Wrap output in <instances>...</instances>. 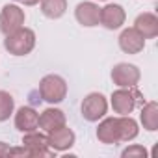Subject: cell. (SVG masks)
I'll return each instance as SVG.
<instances>
[{
	"label": "cell",
	"instance_id": "1",
	"mask_svg": "<svg viewBox=\"0 0 158 158\" xmlns=\"http://www.w3.org/2000/svg\"><path fill=\"white\" fill-rule=\"evenodd\" d=\"M138 123L130 115H117V117H106L97 127V138L101 143L115 145L121 141H132L138 136Z\"/></svg>",
	"mask_w": 158,
	"mask_h": 158
},
{
	"label": "cell",
	"instance_id": "2",
	"mask_svg": "<svg viewBox=\"0 0 158 158\" xmlns=\"http://www.w3.org/2000/svg\"><path fill=\"white\" fill-rule=\"evenodd\" d=\"M4 47L10 54L13 56H24V54H30L32 48L35 47V34L34 30L30 28H19L11 34L6 35L4 39Z\"/></svg>",
	"mask_w": 158,
	"mask_h": 158
},
{
	"label": "cell",
	"instance_id": "3",
	"mask_svg": "<svg viewBox=\"0 0 158 158\" xmlns=\"http://www.w3.org/2000/svg\"><path fill=\"white\" fill-rule=\"evenodd\" d=\"M138 104H143V95L136 89V86L121 88L112 93V108L119 115H130Z\"/></svg>",
	"mask_w": 158,
	"mask_h": 158
},
{
	"label": "cell",
	"instance_id": "4",
	"mask_svg": "<svg viewBox=\"0 0 158 158\" xmlns=\"http://www.w3.org/2000/svg\"><path fill=\"white\" fill-rule=\"evenodd\" d=\"M37 91H39L43 101H47L50 104H58L67 95V82L60 74H47L39 82V89Z\"/></svg>",
	"mask_w": 158,
	"mask_h": 158
},
{
	"label": "cell",
	"instance_id": "5",
	"mask_svg": "<svg viewBox=\"0 0 158 158\" xmlns=\"http://www.w3.org/2000/svg\"><path fill=\"white\" fill-rule=\"evenodd\" d=\"M106 110H108V102L102 93H89L82 101V115L89 123L102 119L106 115Z\"/></svg>",
	"mask_w": 158,
	"mask_h": 158
},
{
	"label": "cell",
	"instance_id": "6",
	"mask_svg": "<svg viewBox=\"0 0 158 158\" xmlns=\"http://www.w3.org/2000/svg\"><path fill=\"white\" fill-rule=\"evenodd\" d=\"M24 11L15 6V4H6L0 11V32L2 34H11L15 30H19L24 24Z\"/></svg>",
	"mask_w": 158,
	"mask_h": 158
},
{
	"label": "cell",
	"instance_id": "7",
	"mask_svg": "<svg viewBox=\"0 0 158 158\" xmlns=\"http://www.w3.org/2000/svg\"><path fill=\"white\" fill-rule=\"evenodd\" d=\"M139 69L132 63H117L112 69V80L119 88H132L139 82Z\"/></svg>",
	"mask_w": 158,
	"mask_h": 158
},
{
	"label": "cell",
	"instance_id": "8",
	"mask_svg": "<svg viewBox=\"0 0 158 158\" xmlns=\"http://www.w3.org/2000/svg\"><path fill=\"white\" fill-rule=\"evenodd\" d=\"M23 145L28 149V152H30V156H54V149H50L48 147V139H47V136L45 134H39L37 130H34V132H26L24 134V138H23Z\"/></svg>",
	"mask_w": 158,
	"mask_h": 158
},
{
	"label": "cell",
	"instance_id": "9",
	"mask_svg": "<svg viewBox=\"0 0 158 158\" xmlns=\"http://www.w3.org/2000/svg\"><path fill=\"white\" fill-rule=\"evenodd\" d=\"M47 139H48V147L50 149H54V151H67V149H71L74 145L76 136H74V132L69 127L63 125L60 128L50 130L48 136H47Z\"/></svg>",
	"mask_w": 158,
	"mask_h": 158
},
{
	"label": "cell",
	"instance_id": "10",
	"mask_svg": "<svg viewBox=\"0 0 158 158\" xmlns=\"http://www.w3.org/2000/svg\"><path fill=\"white\" fill-rule=\"evenodd\" d=\"M125 10L119 6V4H108L104 8H101V17H99V23L108 28V30H117L123 26L125 23Z\"/></svg>",
	"mask_w": 158,
	"mask_h": 158
},
{
	"label": "cell",
	"instance_id": "11",
	"mask_svg": "<svg viewBox=\"0 0 158 158\" xmlns=\"http://www.w3.org/2000/svg\"><path fill=\"white\" fill-rule=\"evenodd\" d=\"M119 47L127 54H138L145 47V37L136 28H125L119 35Z\"/></svg>",
	"mask_w": 158,
	"mask_h": 158
},
{
	"label": "cell",
	"instance_id": "12",
	"mask_svg": "<svg viewBox=\"0 0 158 158\" xmlns=\"http://www.w3.org/2000/svg\"><path fill=\"white\" fill-rule=\"evenodd\" d=\"M15 128H19L23 134L34 132L39 128V114L32 106H23L15 114Z\"/></svg>",
	"mask_w": 158,
	"mask_h": 158
},
{
	"label": "cell",
	"instance_id": "13",
	"mask_svg": "<svg viewBox=\"0 0 158 158\" xmlns=\"http://www.w3.org/2000/svg\"><path fill=\"white\" fill-rule=\"evenodd\" d=\"M76 21L82 26H97L99 24V17H101V8L93 2H80L74 10Z\"/></svg>",
	"mask_w": 158,
	"mask_h": 158
},
{
	"label": "cell",
	"instance_id": "14",
	"mask_svg": "<svg viewBox=\"0 0 158 158\" xmlns=\"http://www.w3.org/2000/svg\"><path fill=\"white\" fill-rule=\"evenodd\" d=\"M134 28H136L145 39H152V37L158 35V17H156L154 13L145 11V13H141V15L136 17Z\"/></svg>",
	"mask_w": 158,
	"mask_h": 158
},
{
	"label": "cell",
	"instance_id": "15",
	"mask_svg": "<svg viewBox=\"0 0 158 158\" xmlns=\"http://www.w3.org/2000/svg\"><path fill=\"white\" fill-rule=\"evenodd\" d=\"M65 125V114L58 108H47L41 115H39V127L45 132H50L54 128H60Z\"/></svg>",
	"mask_w": 158,
	"mask_h": 158
},
{
	"label": "cell",
	"instance_id": "16",
	"mask_svg": "<svg viewBox=\"0 0 158 158\" xmlns=\"http://www.w3.org/2000/svg\"><path fill=\"white\" fill-rule=\"evenodd\" d=\"M141 123L143 128L149 132H154L158 128V104L154 101L141 104Z\"/></svg>",
	"mask_w": 158,
	"mask_h": 158
},
{
	"label": "cell",
	"instance_id": "17",
	"mask_svg": "<svg viewBox=\"0 0 158 158\" xmlns=\"http://www.w3.org/2000/svg\"><path fill=\"white\" fill-rule=\"evenodd\" d=\"M67 10V0H41V11L48 19H60Z\"/></svg>",
	"mask_w": 158,
	"mask_h": 158
},
{
	"label": "cell",
	"instance_id": "18",
	"mask_svg": "<svg viewBox=\"0 0 158 158\" xmlns=\"http://www.w3.org/2000/svg\"><path fill=\"white\" fill-rule=\"evenodd\" d=\"M15 110V99L8 91H0V121L10 119Z\"/></svg>",
	"mask_w": 158,
	"mask_h": 158
},
{
	"label": "cell",
	"instance_id": "19",
	"mask_svg": "<svg viewBox=\"0 0 158 158\" xmlns=\"http://www.w3.org/2000/svg\"><path fill=\"white\" fill-rule=\"evenodd\" d=\"M121 156L123 158H145L147 156V151H145L143 145H130V147H127L121 152Z\"/></svg>",
	"mask_w": 158,
	"mask_h": 158
},
{
	"label": "cell",
	"instance_id": "20",
	"mask_svg": "<svg viewBox=\"0 0 158 158\" xmlns=\"http://www.w3.org/2000/svg\"><path fill=\"white\" fill-rule=\"evenodd\" d=\"M8 156H30V152H28V149L24 145L23 147H10Z\"/></svg>",
	"mask_w": 158,
	"mask_h": 158
},
{
	"label": "cell",
	"instance_id": "21",
	"mask_svg": "<svg viewBox=\"0 0 158 158\" xmlns=\"http://www.w3.org/2000/svg\"><path fill=\"white\" fill-rule=\"evenodd\" d=\"M8 151H10V145L4 143V141H0V158H2V156H8Z\"/></svg>",
	"mask_w": 158,
	"mask_h": 158
},
{
	"label": "cell",
	"instance_id": "22",
	"mask_svg": "<svg viewBox=\"0 0 158 158\" xmlns=\"http://www.w3.org/2000/svg\"><path fill=\"white\" fill-rule=\"evenodd\" d=\"M15 2L24 4V6H35V4H39V2H41V0H15Z\"/></svg>",
	"mask_w": 158,
	"mask_h": 158
}]
</instances>
